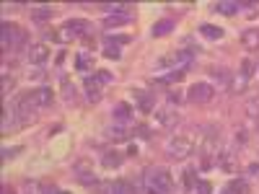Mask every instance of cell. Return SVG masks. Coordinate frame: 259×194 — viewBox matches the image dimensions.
<instances>
[{
  "label": "cell",
  "instance_id": "obj_1",
  "mask_svg": "<svg viewBox=\"0 0 259 194\" xmlns=\"http://www.w3.org/2000/svg\"><path fill=\"white\" fill-rule=\"evenodd\" d=\"M143 181H145L148 194H168L174 189V179H171L166 168H148L143 174Z\"/></svg>",
  "mask_w": 259,
  "mask_h": 194
},
{
  "label": "cell",
  "instance_id": "obj_2",
  "mask_svg": "<svg viewBox=\"0 0 259 194\" xmlns=\"http://www.w3.org/2000/svg\"><path fill=\"white\" fill-rule=\"evenodd\" d=\"M26 41H29V36H26V31L21 29L18 24L3 21V50L16 52V50H21V47H26Z\"/></svg>",
  "mask_w": 259,
  "mask_h": 194
},
{
  "label": "cell",
  "instance_id": "obj_3",
  "mask_svg": "<svg viewBox=\"0 0 259 194\" xmlns=\"http://www.w3.org/2000/svg\"><path fill=\"white\" fill-rule=\"evenodd\" d=\"M189 60H192V52H187V50H174V52H168L166 57H161V60L156 62V68H158V70H166V68L182 70Z\"/></svg>",
  "mask_w": 259,
  "mask_h": 194
},
{
  "label": "cell",
  "instance_id": "obj_4",
  "mask_svg": "<svg viewBox=\"0 0 259 194\" xmlns=\"http://www.w3.org/2000/svg\"><path fill=\"white\" fill-rule=\"evenodd\" d=\"M62 29H65L62 31V39H75V36L91 34L94 31V24H91V21H85V18H70Z\"/></svg>",
  "mask_w": 259,
  "mask_h": 194
},
{
  "label": "cell",
  "instance_id": "obj_5",
  "mask_svg": "<svg viewBox=\"0 0 259 194\" xmlns=\"http://www.w3.org/2000/svg\"><path fill=\"white\" fill-rule=\"evenodd\" d=\"M215 96V88L210 83H205V80H200V83H194L192 88L187 91V99L192 101V104H207L210 99Z\"/></svg>",
  "mask_w": 259,
  "mask_h": 194
},
{
  "label": "cell",
  "instance_id": "obj_6",
  "mask_svg": "<svg viewBox=\"0 0 259 194\" xmlns=\"http://www.w3.org/2000/svg\"><path fill=\"white\" fill-rule=\"evenodd\" d=\"M166 153L171 158H187L192 153V140H187V137H171L166 142Z\"/></svg>",
  "mask_w": 259,
  "mask_h": 194
},
{
  "label": "cell",
  "instance_id": "obj_7",
  "mask_svg": "<svg viewBox=\"0 0 259 194\" xmlns=\"http://www.w3.org/2000/svg\"><path fill=\"white\" fill-rule=\"evenodd\" d=\"M26 96H29V101H31L34 109H45V106H52V99H55L52 88H47V85H41V88H36V91H29Z\"/></svg>",
  "mask_w": 259,
  "mask_h": 194
},
{
  "label": "cell",
  "instance_id": "obj_8",
  "mask_svg": "<svg viewBox=\"0 0 259 194\" xmlns=\"http://www.w3.org/2000/svg\"><path fill=\"white\" fill-rule=\"evenodd\" d=\"M133 99H135V104L140 106V112H150L153 109V93L150 91H145V88H133Z\"/></svg>",
  "mask_w": 259,
  "mask_h": 194
},
{
  "label": "cell",
  "instance_id": "obj_9",
  "mask_svg": "<svg viewBox=\"0 0 259 194\" xmlns=\"http://www.w3.org/2000/svg\"><path fill=\"white\" fill-rule=\"evenodd\" d=\"M26 55H29V62H31V65H45V62L50 60V50H47V44H31Z\"/></svg>",
  "mask_w": 259,
  "mask_h": 194
},
{
  "label": "cell",
  "instance_id": "obj_10",
  "mask_svg": "<svg viewBox=\"0 0 259 194\" xmlns=\"http://www.w3.org/2000/svg\"><path fill=\"white\" fill-rule=\"evenodd\" d=\"M156 122L161 127H166V129H174L177 122H179V114L174 109H161V112H156Z\"/></svg>",
  "mask_w": 259,
  "mask_h": 194
},
{
  "label": "cell",
  "instance_id": "obj_11",
  "mask_svg": "<svg viewBox=\"0 0 259 194\" xmlns=\"http://www.w3.org/2000/svg\"><path fill=\"white\" fill-rule=\"evenodd\" d=\"M112 117H114V122H130L135 114H133V106H130L127 101H119L112 109Z\"/></svg>",
  "mask_w": 259,
  "mask_h": 194
},
{
  "label": "cell",
  "instance_id": "obj_12",
  "mask_svg": "<svg viewBox=\"0 0 259 194\" xmlns=\"http://www.w3.org/2000/svg\"><path fill=\"white\" fill-rule=\"evenodd\" d=\"M94 65H96V60H94L91 52H78V55H75V68H78L80 73H91Z\"/></svg>",
  "mask_w": 259,
  "mask_h": 194
},
{
  "label": "cell",
  "instance_id": "obj_13",
  "mask_svg": "<svg viewBox=\"0 0 259 194\" xmlns=\"http://www.w3.org/2000/svg\"><path fill=\"white\" fill-rule=\"evenodd\" d=\"M212 11H215V13H223V16H236L241 8H239V3H236V0H218V3L212 6Z\"/></svg>",
  "mask_w": 259,
  "mask_h": 194
},
{
  "label": "cell",
  "instance_id": "obj_14",
  "mask_svg": "<svg viewBox=\"0 0 259 194\" xmlns=\"http://www.w3.org/2000/svg\"><path fill=\"white\" fill-rule=\"evenodd\" d=\"M99 83H101V80H99L96 75H94V78H91V75L85 78V96H89V101H99V99H101V88H99Z\"/></svg>",
  "mask_w": 259,
  "mask_h": 194
},
{
  "label": "cell",
  "instance_id": "obj_15",
  "mask_svg": "<svg viewBox=\"0 0 259 194\" xmlns=\"http://www.w3.org/2000/svg\"><path fill=\"white\" fill-rule=\"evenodd\" d=\"M122 161H124V156H122V153H117V150H106V153L101 156L104 168H119V166H122Z\"/></svg>",
  "mask_w": 259,
  "mask_h": 194
},
{
  "label": "cell",
  "instance_id": "obj_16",
  "mask_svg": "<svg viewBox=\"0 0 259 194\" xmlns=\"http://www.w3.org/2000/svg\"><path fill=\"white\" fill-rule=\"evenodd\" d=\"M101 8L109 13V16H127V18H133V16H130V8H133L130 3H106Z\"/></svg>",
  "mask_w": 259,
  "mask_h": 194
},
{
  "label": "cell",
  "instance_id": "obj_17",
  "mask_svg": "<svg viewBox=\"0 0 259 194\" xmlns=\"http://www.w3.org/2000/svg\"><path fill=\"white\" fill-rule=\"evenodd\" d=\"M112 194H138V189H135L133 181L117 179V181H112Z\"/></svg>",
  "mask_w": 259,
  "mask_h": 194
},
{
  "label": "cell",
  "instance_id": "obj_18",
  "mask_svg": "<svg viewBox=\"0 0 259 194\" xmlns=\"http://www.w3.org/2000/svg\"><path fill=\"white\" fill-rule=\"evenodd\" d=\"M241 41L246 50H259V29H246L241 34Z\"/></svg>",
  "mask_w": 259,
  "mask_h": 194
},
{
  "label": "cell",
  "instance_id": "obj_19",
  "mask_svg": "<svg viewBox=\"0 0 259 194\" xmlns=\"http://www.w3.org/2000/svg\"><path fill=\"white\" fill-rule=\"evenodd\" d=\"M52 16H55V8H50V6H39V8L31 11V21H36V24H41V21H50Z\"/></svg>",
  "mask_w": 259,
  "mask_h": 194
},
{
  "label": "cell",
  "instance_id": "obj_20",
  "mask_svg": "<svg viewBox=\"0 0 259 194\" xmlns=\"http://www.w3.org/2000/svg\"><path fill=\"white\" fill-rule=\"evenodd\" d=\"M171 29H174V21L171 18H163V21H158V24H153V36H166V34H171Z\"/></svg>",
  "mask_w": 259,
  "mask_h": 194
},
{
  "label": "cell",
  "instance_id": "obj_21",
  "mask_svg": "<svg viewBox=\"0 0 259 194\" xmlns=\"http://www.w3.org/2000/svg\"><path fill=\"white\" fill-rule=\"evenodd\" d=\"M200 34L207 36V39H223V29L221 26H212V24H202L200 26Z\"/></svg>",
  "mask_w": 259,
  "mask_h": 194
},
{
  "label": "cell",
  "instance_id": "obj_22",
  "mask_svg": "<svg viewBox=\"0 0 259 194\" xmlns=\"http://www.w3.org/2000/svg\"><path fill=\"white\" fill-rule=\"evenodd\" d=\"M106 135H109L114 142H122V140H130V135H133V132H127L124 127H109V129H106Z\"/></svg>",
  "mask_w": 259,
  "mask_h": 194
},
{
  "label": "cell",
  "instance_id": "obj_23",
  "mask_svg": "<svg viewBox=\"0 0 259 194\" xmlns=\"http://www.w3.org/2000/svg\"><path fill=\"white\" fill-rule=\"evenodd\" d=\"M182 181H184V189L192 191L194 186H197V181H200V179H197V171H194V168H187L184 176H182Z\"/></svg>",
  "mask_w": 259,
  "mask_h": 194
},
{
  "label": "cell",
  "instance_id": "obj_24",
  "mask_svg": "<svg viewBox=\"0 0 259 194\" xmlns=\"http://www.w3.org/2000/svg\"><path fill=\"white\" fill-rule=\"evenodd\" d=\"M228 191H231V194H249L246 179H233V181L228 184Z\"/></svg>",
  "mask_w": 259,
  "mask_h": 194
},
{
  "label": "cell",
  "instance_id": "obj_25",
  "mask_svg": "<svg viewBox=\"0 0 259 194\" xmlns=\"http://www.w3.org/2000/svg\"><path fill=\"white\" fill-rule=\"evenodd\" d=\"M133 18H127V16H106L104 18V26H122V24H130Z\"/></svg>",
  "mask_w": 259,
  "mask_h": 194
},
{
  "label": "cell",
  "instance_id": "obj_26",
  "mask_svg": "<svg viewBox=\"0 0 259 194\" xmlns=\"http://www.w3.org/2000/svg\"><path fill=\"white\" fill-rule=\"evenodd\" d=\"M182 78H184V70H171V73L161 75V78H158V83H179Z\"/></svg>",
  "mask_w": 259,
  "mask_h": 194
},
{
  "label": "cell",
  "instance_id": "obj_27",
  "mask_svg": "<svg viewBox=\"0 0 259 194\" xmlns=\"http://www.w3.org/2000/svg\"><path fill=\"white\" fill-rule=\"evenodd\" d=\"M210 75H212V80H218V83H226V80L231 78L226 68H212V70H210Z\"/></svg>",
  "mask_w": 259,
  "mask_h": 194
},
{
  "label": "cell",
  "instance_id": "obj_28",
  "mask_svg": "<svg viewBox=\"0 0 259 194\" xmlns=\"http://www.w3.org/2000/svg\"><path fill=\"white\" fill-rule=\"evenodd\" d=\"M62 85H65V101H75V96H78L75 85H70L68 78H62Z\"/></svg>",
  "mask_w": 259,
  "mask_h": 194
},
{
  "label": "cell",
  "instance_id": "obj_29",
  "mask_svg": "<svg viewBox=\"0 0 259 194\" xmlns=\"http://www.w3.org/2000/svg\"><path fill=\"white\" fill-rule=\"evenodd\" d=\"M104 41H106V47H117L119 50V44H127L130 36H106Z\"/></svg>",
  "mask_w": 259,
  "mask_h": 194
},
{
  "label": "cell",
  "instance_id": "obj_30",
  "mask_svg": "<svg viewBox=\"0 0 259 194\" xmlns=\"http://www.w3.org/2000/svg\"><path fill=\"white\" fill-rule=\"evenodd\" d=\"M246 112H249V117L259 119V99H251V101L246 104Z\"/></svg>",
  "mask_w": 259,
  "mask_h": 194
},
{
  "label": "cell",
  "instance_id": "obj_31",
  "mask_svg": "<svg viewBox=\"0 0 259 194\" xmlns=\"http://www.w3.org/2000/svg\"><path fill=\"white\" fill-rule=\"evenodd\" d=\"M194 191H197V194H212V184L210 181H197Z\"/></svg>",
  "mask_w": 259,
  "mask_h": 194
},
{
  "label": "cell",
  "instance_id": "obj_32",
  "mask_svg": "<svg viewBox=\"0 0 259 194\" xmlns=\"http://www.w3.org/2000/svg\"><path fill=\"white\" fill-rule=\"evenodd\" d=\"M241 68H244L241 75H244V78H251V73H254V60H244V62H241Z\"/></svg>",
  "mask_w": 259,
  "mask_h": 194
},
{
  "label": "cell",
  "instance_id": "obj_33",
  "mask_svg": "<svg viewBox=\"0 0 259 194\" xmlns=\"http://www.w3.org/2000/svg\"><path fill=\"white\" fill-rule=\"evenodd\" d=\"M26 194H41V184L39 181H26Z\"/></svg>",
  "mask_w": 259,
  "mask_h": 194
},
{
  "label": "cell",
  "instance_id": "obj_34",
  "mask_svg": "<svg viewBox=\"0 0 259 194\" xmlns=\"http://www.w3.org/2000/svg\"><path fill=\"white\" fill-rule=\"evenodd\" d=\"M47 78V70H41V68H36L34 73H29V80H45Z\"/></svg>",
  "mask_w": 259,
  "mask_h": 194
},
{
  "label": "cell",
  "instance_id": "obj_35",
  "mask_svg": "<svg viewBox=\"0 0 259 194\" xmlns=\"http://www.w3.org/2000/svg\"><path fill=\"white\" fill-rule=\"evenodd\" d=\"M21 153V148H3V158H16Z\"/></svg>",
  "mask_w": 259,
  "mask_h": 194
},
{
  "label": "cell",
  "instance_id": "obj_36",
  "mask_svg": "<svg viewBox=\"0 0 259 194\" xmlns=\"http://www.w3.org/2000/svg\"><path fill=\"white\" fill-rule=\"evenodd\" d=\"M135 135H138V137H150V129H148L145 124H138V127H135Z\"/></svg>",
  "mask_w": 259,
  "mask_h": 194
},
{
  "label": "cell",
  "instance_id": "obj_37",
  "mask_svg": "<svg viewBox=\"0 0 259 194\" xmlns=\"http://www.w3.org/2000/svg\"><path fill=\"white\" fill-rule=\"evenodd\" d=\"M104 55L109 57V60H119V55H122V52H119L117 47H106V52H104Z\"/></svg>",
  "mask_w": 259,
  "mask_h": 194
},
{
  "label": "cell",
  "instance_id": "obj_38",
  "mask_svg": "<svg viewBox=\"0 0 259 194\" xmlns=\"http://www.w3.org/2000/svg\"><path fill=\"white\" fill-rule=\"evenodd\" d=\"M249 176L259 179V163H251V166H249Z\"/></svg>",
  "mask_w": 259,
  "mask_h": 194
},
{
  "label": "cell",
  "instance_id": "obj_39",
  "mask_svg": "<svg viewBox=\"0 0 259 194\" xmlns=\"http://www.w3.org/2000/svg\"><path fill=\"white\" fill-rule=\"evenodd\" d=\"M96 78H99L101 83H109V80H112V73H96Z\"/></svg>",
  "mask_w": 259,
  "mask_h": 194
},
{
  "label": "cell",
  "instance_id": "obj_40",
  "mask_svg": "<svg viewBox=\"0 0 259 194\" xmlns=\"http://www.w3.org/2000/svg\"><path fill=\"white\" fill-rule=\"evenodd\" d=\"M236 142H246V129H239V132H236Z\"/></svg>",
  "mask_w": 259,
  "mask_h": 194
},
{
  "label": "cell",
  "instance_id": "obj_41",
  "mask_svg": "<svg viewBox=\"0 0 259 194\" xmlns=\"http://www.w3.org/2000/svg\"><path fill=\"white\" fill-rule=\"evenodd\" d=\"M3 88H6V91H11V88H13V78L8 80V75H3Z\"/></svg>",
  "mask_w": 259,
  "mask_h": 194
},
{
  "label": "cell",
  "instance_id": "obj_42",
  "mask_svg": "<svg viewBox=\"0 0 259 194\" xmlns=\"http://www.w3.org/2000/svg\"><path fill=\"white\" fill-rule=\"evenodd\" d=\"M168 101H171V104H179V101H182V93H179V91H177V93H168Z\"/></svg>",
  "mask_w": 259,
  "mask_h": 194
},
{
  "label": "cell",
  "instance_id": "obj_43",
  "mask_svg": "<svg viewBox=\"0 0 259 194\" xmlns=\"http://www.w3.org/2000/svg\"><path fill=\"white\" fill-rule=\"evenodd\" d=\"M3 191H6V194H16V191H13V189H8V186H6V189H3Z\"/></svg>",
  "mask_w": 259,
  "mask_h": 194
},
{
  "label": "cell",
  "instance_id": "obj_44",
  "mask_svg": "<svg viewBox=\"0 0 259 194\" xmlns=\"http://www.w3.org/2000/svg\"><path fill=\"white\" fill-rule=\"evenodd\" d=\"M221 194H231V191H228V186H226V189H223V191H221Z\"/></svg>",
  "mask_w": 259,
  "mask_h": 194
},
{
  "label": "cell",
  "instance_id": "obj_45",
  "mask_svg": "<svg viewBox=\"0 0 259 194\" xmlns=\"http://www.w3.org/2000/svg\"><path fill=\"white\" fill-rule=\"evenodd\" d=\"M57 194H70V191H57Z\"/></svg>",
  "mask_w": 259,
  "mask_h": 194
}]
</instances>
